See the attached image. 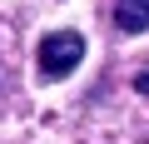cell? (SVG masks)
I'll return each instance as SVG.
<instances>
[{
    "label": "cell",
    "instance_id": "cell-1",
    "mask_svg": "<svg viewBox=\"0 0 149 144\" xmlns=\"http://www.w3.org/2000/svg\"><path fill=\"white\" fill-rule=\"evenodd\" d=\"M80 60H85V35H80V30H55V35H45L40 50H35L40 80H65V75H74Z\"/></svg>",
    "mask_w": 149,
    "mask_h": 144
},
{
    "label": "cell",
    "instance_id": "cell-2",
    "mask_svg": "<svg viewBox=\"0 0 149 144\" xmlns=\"http://www.w3.org/2000/svg\"><path fill=\"white\" fill-rule=\"evenodd\" d=\"M114 25L124 35H144L149 30V0H114Z\"/></svg>",
    "mask_w": 149,
    "mask_h": 144
},
{
    "label": "cell",
    "instance_id": "cell-3",
    "mask_svg": "<svg viewBox=\"0 0 149 144\" xmlns=\"http://www.w3.org/2000/svg\"><path fill=\"white\" fill-rule=\"evenodd\" d=\"M134 90H139V95H149V70H144V75H134Z\"/></svg>",
    "mask_w": 149,
    "mask_h": 144
}]
</instances>
